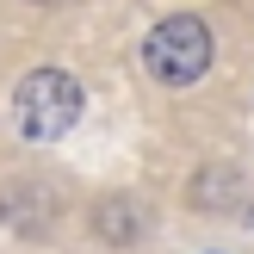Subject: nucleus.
<instances>
[{
    "label": "nucleus",
    "mask_w": 254,
    "mask_h": 254,
    "mask_svg": "<svg viewBox=\"0 0 254 254\" xmlns=\"http://www.w3.org/2000/svg\"><path fill=\"white\" fill-rule=\"evenodd\" d=\"M143 68L161 87H192L211 68V25L198 12H168L161 25H149L143 37Z\"/></svg>",
    "instance_id": "f03ea898"
},
{
    "label": "nucleus",
    "mask_w": 254,
    "mask_h": 254,
    "mask_svg": "<svg viewBox=\"0 0 254 254\" xmlns=\"http://www.w3.org/2000/svg\"><path fill=\"white\" fill-rule=\"evenodd\" d=\"M93 230H99V242H106V248H130L136 236H143V205H130V192H112V198H99V211H93Z\"/></svg>",
    "instance_id": "7ed1b4c3"
},
{
    "label": "nucleus",
    "mask_w": 254,
    "mask_h": 254,
    "mask_svg": "<svg viewBox=\"0 0 254 254\" xmlns=\"http://www.w3.org/2000/svg\"><path fill=\"white\" fill-rule=\"evenodd\" d=\"M87 93L68 68H31L19 87H12V124H19L25 143H56L81 124Z\"/></svg>",
    "instance_id": "f257e3e1"
},
{
    "label": "nucleus",
    "mask_w": 254,
    "mask_h": 254,
    "mask_svg": "<svg viewBox=\"0 0 254 254\" xmlns=\"http://www.w3.org/2000/svg\"><path fill=\"white\" fill-rule=\"evenodd\" d=\"M37 6H50V0H37Z\"/></svg>",
    "instance_id": "20e7f679"
}]
</instances>
